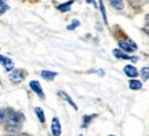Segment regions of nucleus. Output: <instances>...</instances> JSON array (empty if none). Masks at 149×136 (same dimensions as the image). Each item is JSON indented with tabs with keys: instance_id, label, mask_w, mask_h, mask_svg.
<instances>
[{
	"instance_id": "1",
	"label": "nucleus",
	"mask_w": 149,
	"mask_h": 136,
	"mask_svg": "<svg viewBox=\"0 0 149 136\" xmlns=\"http://www.w3.org/2000/svg\"><path fill=\"white\" fill-rule=\"evenodd\" d=\"M24 120L25 117L21 111H14V110H8V114H7V118L4 121V128L7 132L10 133H17L19 132L22 124H24Z\"/></svg>"
},
{
	"instance_id": "2",
	"label": "nucleus",
	"mask_w": 149,
	"mask_h": 136,
	"mask_svg": "<svg viewBox=\"0 0 149 136\" xmlns=\"http://www.w3.org/2000/svg\"><path fill=\"white\" fill-rule=\"evenodd\" d=\"M25 76H26V73H25V70H22V69H14L13 72L10 73V81L14 84H18L21 83L22 80L25 79Z\"/></svg>"
},
{
	"instance_id": "3",
	"label": "nucleus",
	"mask_w": 149,
	"mask_h": 136,
	"mask_svg": "<svg viewBox=\"0 0 149 136\" xmlns=\"http://www.w3.org/2000/svg\"><path fill=\"white\" fill-rule=\"evenodd\" d=\"M119 46H120L122 50L127 51V52H133V51L137 50V44L134 41H131V40H120V41H119Z\"/></svg>"
},
{
	"instance_id": "4",
	"label": "nucleus",
	"mask_w": 149,
	"mask_h": 136,
	"mask_svg": "<svg viewBox=\"0 0 149 136\" xmlns=\"http://www.w3.org/2000/svg\"><path fill=\"white\" fill-rule=\"evenodd\" d=\"M29 87H31V89H32L33 92H36V95L37 96H40V98H44V92H43V89H42V87H40V84H39V81H31L29 83Z\"/></svg>"
},
{
	"instance_id": "5",
	"label": "nucleus",
	"mask_w": 149,
	"mask_h": 136,
	"mask_svg": "<svg viewBox=\"0 0 149 136\" xmlns=\"http://www.w3.org/2000/svg\"><path fill=\"white\" fill-rule=\"evenodd\" d=\"M51 132H53L54 136L61 135V124H59V120L57 117H54L53 121H51Z\"/></svg>"
},
{
	"instance_id": "6",
	"label": "nucleus",
	"mask_w": 149,
	"mask_h": 136,
	"mask_svg": "<svg viewBox=\"0 0 149 136\" xmlns=\"http://www.w3.org/2000/svg\"><path fill=\"white\" fill-rule=\"evenodd\" d=\"M0 63H3V66L7 72H11L13 69H14V62L11 61L10 58L7 57H3V55H0Z\"/></svg>"
},
{
	"instance_id": "7",
	"label": "nucleus",
	"mask_w": 149,
	"mask_h": 136,
	"mask_svg": "<svg viewBox=\"0 0 149 136\" xmlns=\"http://www.w3.org/2000/svg\"><path fill=\"white\" fill-rule=\"evenodd\" d=\"M113 55H115L116 58H120V59H128V61H133V62H135V61H137V58H135V57L126 55V54L123 52V51H120V50H113Z\"/></svg>"
},
{
	"instance_id": "8",
	"label": "nucleus",
	"mask_w": 149,
	"mask_h": 136,
	"mask_svg": "<svg viewBox=\"0 0 149 136\" xmlns=\"http://www.w3.org/2000/svg\"><path fill=\"white\" fill-rule=\"evenodd\" d=\"M124 73L127 74L128 77H131V79H134L137 74H138V70L134 68V66H131V65H127L126 68H124Z\"/></svg>"
},
{
	"instance_id": "9",
	"label": "nucleus",
	"mask_w": 149,
	"mask_h": 136,
	"mask_svg": "<svg viewBox=\"0 0 149 136\" xmlns=\"http://www.w3.org/2000/svg\"><path fill=\"white\" fill-rule=\"evenodd\" d=\"M40 76H42L44 80H54L55 79V76H57V73L55 72H48V70H43L42 73H40Z\"/></svg>"
},
{
	"instance_id": "10",
	"label": "nucleus",
	"mask_w": 149,
	"mask_h": 136,
	"mask_svg": "<svg viewBox=\"0 0 149 136\" xmlns=\"http://www.w3.org/2000/svg\"><path fill=\"white\" fill-rule=\"evenodd\" d=\"M59 96H61L62 99L66 100V102H68V103H69V105L72 106V107H73L74 110H77V106H76V103H74L73 100H72V99L69 98V96H68V94H65V92H62V91H61V92H59Z\"/></svg>"
},
{
	"instance_id": "11",
	"label": "nucleus",
	"mask_w": 149,
	"mask_h": 136,
	"mask_svg": "<svg viewBox=\"0 0 149 136\" xmlns=\"http://www.w3.org/2000/svg\"><path fill=\"white\" fill-rule=\"evenodd\" d=\"M128 87L131 89H134V91H137V89H141L142 84H141V81H138V80H131L130 84H128Z\"/></svg>"
},
{
	"instance_id": "12",
	"label": "nucleus",
	"mask_w": 149,
	"mask_h": 136,
	"mask_svg": "<svg viewBox=\"0 0 149 136\" xmlns=\"http://www.w3.org/2000/svg\"><path fill=\"white\" fill-rule=\"evenodd\" d=\"M35 113H36L37 118H39V121H40V122H44V121H46L44 113H43V110L40 109V107H36V109H35Z\"/></svg>"
},
{
	"instance_id": "13",
	"label": "nucleus",
	"mask_w": 149,
	"mask_h": 136,
	"mask_svg": "<svg viewBox=\"0 0 149 136\" xmlns=\"http://www.w3.org/2000/svg\"><path fill=\"white\" fill-rule=\"evenodd\" d=\"M8 110L10 109H0V124H4L7 114H8Z\"/></svg>"
},
{
	"instance_id": "14",
	"label": "nucleus",
	"mask_w": 149,
	"mask_h": 136,
	"mask_svg": "<svg viewBox=\"0 0 149 136\" xmlns=\"http://www.w3.org/2000/svg\"><path fill=\"white\" fill-rule=\"evenodd\" d=\"M70 6H72V1H66V3H64V4L58 6V10L62 11V12H65V11H69Z\"/></svg>"
},
{
	"instance_id": "15",
	"label": "nucleus",
	"mask_w": 149,
	"mask_h": 136,
	"mask_svg": "<svg viewBox=\"0 0 149 136\" xmlns=\"http://www.w3.org/2000/svg\"><path fill=\"white\" fill-rule=\"evenodd\" d=\"M91 118H95V114H93V115H86V117H83V124H81V125L84 126V128H87V126H88V124H90Z\"/></svg>"
},
{
	"instance_id": "16",
	"label": "nucleus",
	"mask_w": 149,
	"mask_h": 136,
	"mask_svg": "<svg viewBox=\"0 0 149 136\" xmlns=\"http://www.w3.org/2000/svg\"><path fill=\"white\" fill-rule=\"evenodd\" d=\"M7 10H8V4L6 1H3V0H0V15H3Z\"/></svg>"
},
{
	"instance_id": "17",
	"label": "nucleus",
	"mask_w": 149,
	"mask_h": 136,
	"mask_svg": "<svg viewBox=\"0 0 149 136\" xmlns=\"http://www.w3.org/2000/svg\"><path fill=\"white\" fill-rule=\"evenodd\" d=\"M111 6L113 8H116V10H123L124 3H123V1H111Z\"/></svg>"
},
{
	"instance_id": "18",
	"label": "nucleus",
	"mask_w": 149,
	"mask_h": 136,
	"mask_svg": "<svg viewBox=\"0 0 149 136\" xmlns=\"http://www.w3.org/2000/svg\"><path fill=\"white\" fill-rule=\"evenodd\" d=\"M141 76L144 80H149V68H142L141 70Z\"/></svg>"
},
{
	"instance_id": "19",
	"label": "nucleus",
	"mask_w": 149,
	"mask_h": 136,
	"mask_svg": "<svg viewBox=\"0 0 149 136\" xmlns=\"http://www.w3.org/2000/svg\"><path fill=\"white\" fill-rule=\"evenodd\" d=\"M98 4H100V7H101V12H102V17H104V21L107 22V14H105V10H104V3L100 1Z\"/></svg>"
},
{
	"instance_id": "20",
	"label": "nucleus",
	"mask_w": 149,
	"mask_h": 136,
	"mask_svg": "<svg viewBox=\"0 0 149 136\" xmlns=\"http://www.w3.org/2000/svg\"><path fill=\"white\" fill-rule=\"evenodd\" d=\"M77 26H79V22L76 21V22H73V23L68 25V30H72V29H74V28H77Z\"/></svg>"
},
{
	"instance_id": "21",
	"label": "nucleus",
	"mask_w": 149,
	"mask_h": 136,
	"mask_svg": "<svg viewBox=\"0 0 149 136\" xmlns=\"http://www.w3.org/2000/svg\"><path fill=\"white\" fill-rule=\"evenodd\" d=\"M0 83H1V81H0Z\"/></svg>"
}]
</instances>
